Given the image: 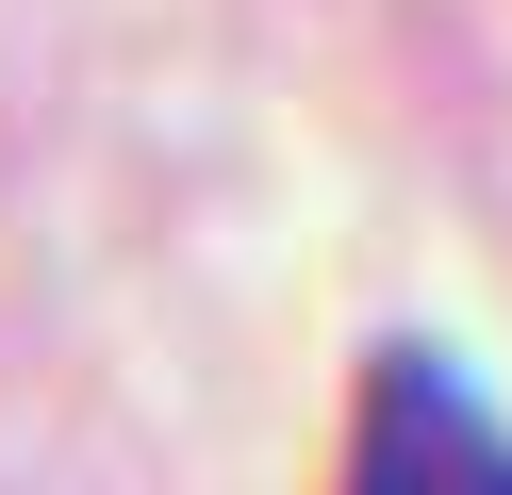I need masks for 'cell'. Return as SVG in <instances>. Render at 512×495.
Segmentation results:
<instances>
[{
    "label": "cell",
    "mask_w": 512,
    "mask_h": 495,
    "mask_svg": "<svg viewBox=\"0 0 512 495\" xmlns=\"http://www.w3.org/2000/svg\"><path fill=\"white\" fill-rule=\"evenodd\" d=\"M347 495H512V413L463 380V347H380L347 413Z\"/></svg>",
    "instance_id": "1"
}]
</instances>
